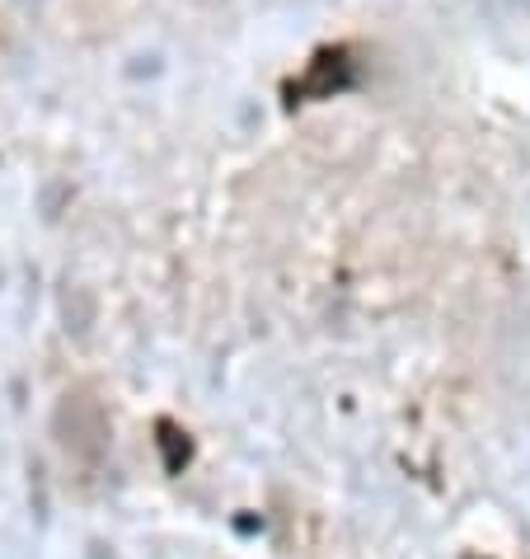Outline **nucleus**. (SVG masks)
Here are the masks:
<instances>
[{"label": "nucleus", "mask_w": 530, "mask_h": 559, "mask_svg": "<svg viewBox=\"0 0 530 559\" xmlns=\"http://www.w3.org/2000/svg\"><path fill=\"white\" fill-rule=\"evenodd\" d=\"M342 85H348V48H329L310 61V71L287 90V95H291V104L296 99H329Z\"/></svg>", "instance_id": "1"}]
</instances>
